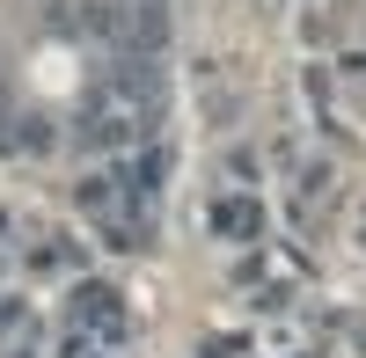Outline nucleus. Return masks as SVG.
<instances>
[{"label":"nucleus","mask_w":366,"mask_h":358,"mask_svg":"<svg viewBox=\"0 0 366 358\" xmlns=\"http://www.w3.org/2000/svg\"><path fill=\"white\" fill-rule=\"evenodd\" d=\"M74 329H88L96 344H125V307H117V285H74Z\"/></svg>","instance_id":"obj_1"},{"label":"nucleus","mask_w":366,"mask_h":358,"mask_svg":"<svg viewBox=\"0 0 366 358\" xmlns=\"http://www.w3.org/2000/svg\"><path fill=\"white\" fill-rule=\"evenodd\" d=\"M205 227H212V242H257V234H264V205L227 190V198L205 205Z\"/></svg>","instance_id":"obj_2"},{"label":"nucleus","mask_w":366,"mask_h":358,"mask_svg":"<svg viewBox=\"0 0 366 358\" xmlns=\"http://www.w3.org/2000/svg\"><path fill=\"white\" fill-rule=\"evenodd\" d=\"M125 168H88L81 175V190H74V205H81V213L88 220H117V213H125Z\"/></svg>","instance_id":"obj_3"},{"label":"nucleus","mask_w":366,"mask_h":358,"mask_svg":"<svg viewBox=\"0 0 366 358\" xmlns=\"http://www.w3.org/2000/svg\"><path fill=\"white\" fill-rule=\"evenodd\" d=\"M162 175H169V154H162V146H147V154L125 168V190H132V198H162Z\"/></svg>","instance_id":"obj_4"},{"label":"nucleus","mask_w":366,"mask_h":358,"mask_svg":"<svg viewBox=\"0 0 366 358\" xmlns=\"http://www.w3.org/2000/svg\"><path fill=\"white\" fill-rule=\"evenodd\" d=\"M29 263H37V271H74L81 242H74V234H44V249H29Z\"/></svg>","instance_id":"obj_5"},{"label":"nucleus","mask_w":366,"mask_h":358,"mask_svg":"<svg viewBox=\"0 0 366 358\" xmlns=\"http://www.w3.org/2000/svg\"><path fill=\"white\" fill-rule=\"evenodd\" d=\"M125 139H132V125H125V117H96V125L81 132V146H96V154H110V146H125Z\"/></svg>","instance_id":"obj_6"},{"label":"nucleus","mask_w":366,"mask_h":358,"mask_svg":"<svg viewBox=\"0 0 366 358\" xmlns=\"http://www.w3.org/2000/svg\"><path fill=\"white\" fill-rule=\"evenodd\" d=\"M110 344H96V337H88V329H74L66 344H59V358H103Z\"/></svg>","instance_id":"obj_7"},{"label":"nucleus","mask_w":366,"mask_h":358,"mask_svg":"<svg viewBox=\"0 0 366 358\" xmlns=\"http://www.w3.org/2000/svg\"><path fill=\"white\" fill-rule=\"evenodd\" d=\"M0 263H8V213H0Z\"/></svg>","instance_id":"obj_8"}]
</instances>
